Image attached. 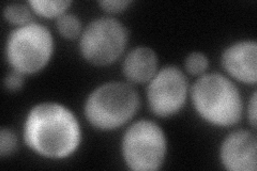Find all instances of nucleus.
Returning a JSON list of instances; mask_svg holds the SVG:
<instances>
[{"instance_id": "1", "label": "nucleus", "mask_w": 257, "mask_h": 171, "mask_svg": "<svg viewBox=\"0 0 257 171\" xmlns=\"http://www.w3.org/2000/svg\"><path fill=\"white\" fill-rule=\"evenodd\" d=\"M24 140L28 148L47 158H66L80 142L79 124L68 108L56 103L35 106L24 124Z\"/></svg>"}, {"instance_id": "2", "label": "nucleus", "mask_w": 257, "mask_h": 171, "mask_svg": "<svg viewBox=\"0 0 257 171\" xmlns=\"http://www.w3.org/2000/svg\"><path fill=\"white\" fill-rule=\"evenodd\" d=\"M191 96L195 110L208 123L227 127L241 119L243 105L238 88L219 73L199 77L192 87Z\"/></svg>"}, {"instance_id": "3", "label": "nucleus", "mask_w": 257, "mask_h": 171, "mask_svg": "<svg viewBox=\"0 0 257 171\" xmlns=\"http://www.w3.org/2000/svg\"><path fill=\"white\" fill-rule=\"evenodd\" d=\"M139 105V94L133 87L112 81L96 88L88 96L85 115L92 126L102 131H111L127 123Z\"/></svg>"}, {"instance_id": "4", "label": "nucleus", "mask_w": 257, "mask_h": 171, "mask_svg": "<svg viewBox=\"0 0 257 171\" xmlns=\"http://www.w3.org/2000/svg\"><path fill=\"white\" fill-rule=\"evenodd\" d=\"M53 37L45 26L31 22L9 35L6 56L10 66L22 74L41 71L53 54Z\"/></svg>"}, {"instance_id": "5", "label": "nucleus", "mask_w": 257, "mask_h": 171, "mask_svg": "<svg viewBox=\"0 0 257 171\" xmlns=\"http://www.w3.org/2000/svg\"><path fill=\"white\" fill-rule=\"evenodd\" d=\"M127 167L135 171L158 170L166 154V138L155 122L142 120L128 127L122 140Z\"/></svg>"}, {"instance_id": "6", "label": "nucleus", "mask_w": 257, "mask_h": 171, "mask_svg": "<svg viewBox=\"0 0 257 171\" xmlns=\"http://www.w3.org/2000/svg\"><path fill=\"white\" fill-rule=\"evenodd\" d=\"M127 30L121 22L101 18L88 24L82 32L79 50L84 59L94 66H108L123 53Z\"/></svg>"}, {"instance_id": "7", "label": "nucleus", "mask_w": 257, "mask_h": 171, "mask_svg": "<svg viewBox=\"0 0 257 171\" xmlns=\"http://www.w3.org/2000/svg\"><path fill=\"white\" fill-rule=\"evenodd\" d=\"M187 95V77L173 66L157 72L147 88L149 108L158 117L165 118L178 112L186 103Z\"/></svg>"}, {"instance_id": "8", "label": "nucleus", "mask_w": 257, "mask_h": 171, "mask_svg": "<svg viewBox=\"0 0 257 171\" xmlns=\"http://www.w3.org/2000/svg\"><path fill=\"white\" fill-rule=\"evenodd\" d=\"M257 140L248 131H238L230 134L221 146L223 166L230 171H255Z\"/></svg>"}, {"instance_id": "9", "label": "nucleus", "mask_w": 257, "mask_h": 171, "mask_svg": "<svg viewBox=\"0 0 257 171\" xmlns=\"http://www.w3.org/2000/svg\"><path fill=\"white\" fill-rule=\"evenodd\" d=\"M257 44L255 41H241L227 47L222 56V64L230 76L244 84L254 85L256 75Z\"/></svg>"}, {"instance_id": "10", "label": "nucleus", "mask_w": 257, "mask_h": 171, "mask_svg": "<svg viewBox=\"0 0 257 171\" xmlns=\"http://www.w3.org/2000/svg\"><path fill=\"white\" fill-rule=\"evenodd\" d=\"M158 69V56L149 47L140 46L132 50L125 57L123 73L134 84L148 83L156 75Z\"/></svg>"}, {"instance_id": "11", "label": "nucleus", "mask_w": 257, "mask_h": 171, "mask_svg": "<svg viewBox=\"0 0 257 171\" xmlns=\"http://www.w3.org/2000/svg\"><path fill=\"white\" fill-rule=\"evenodd\" d=\"M37 14L43 18H59L67 11L71 3L66 0H31L28 3Z\"/></svg>"}, {"instance_id": "12", "label": "nucleus", "mask_w": 257, "mask_h": 171, "mask_svg": "<svg viewBox=\"0 0 257 171\" xmlns=\"http://www.w3.org/2000/svg\"><path fill=\"white\" fill-rule=\"evenodd\" d=\"M5 19L14 25L24 26L32 22V15L28 8L23 4H11L4 10Z\"/></svg>"}, {"instance_id": "13", "label": "nucleus", "mask_w": 257, "mask_h": 171, "mask_svg": "<svg viewBox=\"0 0 257 171\" xmlns=\"http://www.w3.org/2000/svg\"><path fill=\"white\" fill-rule=\"evenodd\" d=\"M57 29L67 39H75L82 32V23L74 14H62L57 19Z\"/></svg>"}, {"instance_id": "14", "label": "nucleus", "mask_w": 257, "mask_h": 171, "mask_svg": "<svg viewBox=\"0 0 257 171\" xmlns=\"http://www.w3.org/2000/svg\"><path fill=\"white\" fill-rule=\"evenodd\" d=\"M209 66L207 57L198 52L190 54L186 59V69L191 75H202Z\"/></svg>"}, {"instance_id": "15", "label": "nucleus", "mask_w": 257, "mask_h": 171, "mask_svg": "<svg viewBox=\"0 0 257 171\" xmlns=\"http://www.w3.org/2000/svg\"><path fill=\"white\" fill-rule=\"evenodd\" d=\"M16 148V137L10 129L2 128L0 131V156L5 157L10 154Z\"/></svg>"}, {"instance_id": "16", "label": "nucleus", "mask_w": 257, "mask_h": 171, "mask_svg": "<svg viewBox=\"0 0 257 171\" xmlns=\"http://www.w3.org/2000/svg\"><path fill=\"white\" fill-rule=\"evenodd\" d=\"M23 75L24 74H22V73L15 71V70L10 72L5 78V87L7 90H9V91L20 90L24 84Z\"/></svg>"}, {"instance_id": "17", "label": "nucleus", "mask_w": 257, "mask_h": 171, "mask_svg": "<svg viewBox=\"0 0 257 171\" xmlns=\"http://www.w3.org/2000/svg\"><path fill=\"white\" fill-rule=\"evenodd\" d=\"M130 2H125V0H105V2L99 3L104 10L110 13L121 12L126 9V7L130 6Z\"/></svg>"}, {"instance_id": "18", "label": "nucleus", "mask_w": 257, "mask_h": 171, "mask_svg": "<svg viewBox=\"0 0 257 171\" xmlns=\"http://www.w3.org/2000/svg\"><path fill=\"white\" fill-rule=\"evenodd\" d=\"M248 119H250L251 125L256 127V93L253 94L250 105H248Z\"/></svg>"}]
</instances>
